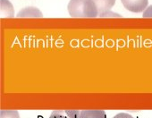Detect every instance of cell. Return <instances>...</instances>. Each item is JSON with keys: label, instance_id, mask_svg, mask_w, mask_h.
Masks as SVG:
<instances>
[{"label": "cell", "instance_id": "cell-1", "mask_svg": "<svg viewBox=\"0 0 152 118\" xmlns=\"http://www.w3.org/2000/svg\"><path fill=\"white\" fill-rule=\"evenodd\" d=\"M67 9L72 17L99 16V11L93 0H70Z\"/></svg>", "mask_w": 152, "mask_h": 118}, {"label": "cell", "instance_id": "cell-2", "mask_svg": "<svg viewBox=\"0 0 152 118\" xmlns=\"http://www.w3.org/2000/svg\"><path fill=\"white\" fill-rule=\"evenodd\" d=\"M70 118H107L103 110H65Z\"/></svg>", "mask_w": 152, "mask_h": 118}, {"label": "cell", "instance_id": "cell-3", "mask_svg": "<svg viewBox=\"0 0 152 118\" xmlns=\"http://www.w3.org/2000/svg\"><path fill=\"white\" fill-rule=\"evenodd\" d=\"M124 8L132 13L144 12L148 5V0H121Z\"/></svg>", "mask_w": 152, "mask_h": 118}, {"label": "cell", "instance_id": "cell-4", "mask_svg": "<svg viewBox=\"0 0 152 118\" xmlns=\"http://www.w3.org/2000/svg\"><path fill=\"white\" fill-rule=\"evenodd\" d=\"M99 11V16L111 11V8L115 6L116 0H93Z\"/></svg>", "mask_w": 152, "mask_h": 118}, {"label": "cell", "instance_id": "cell-5", "mask_svg": "<svg viewBox=\"0 0 152 118\" xmlns=\"http://www.w3.org/2000/svg\"><path fill=\"white\" fill-rule=\"evenodd\" d=\"M0 12L1 17H14V7L9 0H0Z\"/></svg>", "mask_w": 152, "mask_h": 118}, {"label": "cell", "instance_id": "cell-6", "mask_svg": "<svg viewBox=\"0 0 152 118\" xmlns=\"http://www.w3.org/2000/svg\"><path fill=\"white\" fill-rule=\"evenodd\" d=\"M18 17H42V13L34 7H27L20 11L17 15Z\"/></svg>", "mask_w": 152, "mask_h": 118}, {"label": "cell", "instance_id": "cell-7", "mask_svg": "<svg viewBox=\"0 0 152 118\" xmlns=\"http://www.w3.org/2000/svg\"><path fill=\"white\" fill-rule=\"evenodd\" d=\"M0 118H20V114L16 110H1Z\"/></svg>", "mask_w": 152, "mask_h": 118}, {"label": "cell", "instance_id": "cell-8", "mask_svg": "<svg viewBox=\"0 0 152 118\" xmlns=\"http://www.w3.org/2000/svg\"><path fill=\"white\" fill-rule=\"evenodd\" d=\"M48 118H70V117L65 113V110H63V111H54V112H52L51 115Z\"/></svg>", "mask_w": 152, "mask_h": 118}, {"label": "cell", "instance_id": "cell-9", "mask_svg": "<svg viewBox=\"0 0 152 118\" xmlns=\"http://www.w3.org/2000/svg\"><path fill=\"white\" fill-rule=\"evenodd\" d=\"M142 16L144 18H150V17H152V5L146 8V10L143 12Z\"/></svg>", "mask_w": 152, "mask_h": 118}, {"label": "cell", "instance_id": "cell-10", "mask_svg": "<svg viewBox=\"0 0 152 118\" xmlns=\"http://www.w3.org/2000/svg\"><path fill=\"white\" fill-rule=\"evenodd\" d=\"M113 118H134V117L126 113H120V114H115Z\"/></svg>", "mask_w": 152, "mask_h": 118}, {"label": "cell", "instance_id": "cell-11", "mask_svg": "<svg viewBox=\"0 0 152 118\" xmlns=\"http://www.w3.org/2000/svg\"><path fill=\"white\" fill-rule=\"evenodd\" d=\"M108 15H115V17H120V16H121L120 15L114 14V13H111V11H108V12H107V13H105V14L101 15H100V17H103V16H108Z\"/></svg>", "mask_w": 152, "mask_h": 118}]
</instances>
